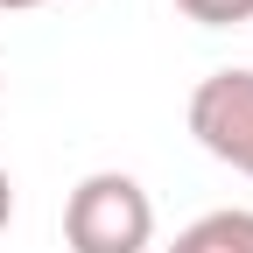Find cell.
<instances>
[{
  "label": "cell",
  "mask_w": 253,
  "mask_h": 253,
  "mask_svg": "<svg viewBox=\"0 0 253 253\" xmlns=\"http://www.w3.org/2000/svg\"><path fill=\"white\" fill-rule=\"evenodd\" d=\"M148 239H155V197L126 169H99L71 190V204H63L71 253H148Z\"/></svg>",
  "instance_id": "obj_1"
},
{
  "label": "cell",
  "mask_w": 253,
  "mask_h": 253,
  "mask_svg": "<svg viewBox=\"0 0 253 253\" xmlns=\"http://www.w3.org/2000/svg\"><path fill=\"white\" fill-rule=\"evenodd\" d=\"M190 134L225 169L253 176V71H211L190 91Z\"/></svg>",
  "instance_id": "obj_2"
},
{
  "label": "cell",
  "mask_w": 253,
  "mask_h": 253,
  "mask_svg": "<svg viewBox=\"0 0 253 253\" xmlns=\"http://www.w3.org/2000/svg\"><path fill=\"white\" fill-rule=\"evenodd\" d=\"M169 253H253V211L225 204V211H204L197 225H183Z\"/></svg>",
  "instance_id": "obj_3"
},
{
  "label": "cell",
  "mask_w": 253,
  "mask_h": 253,
  "mask_svg": "<svg viewBox=\"0 0 253 253\" xmlns=\"http://www.w3.org/2000/svg\"><path fill=\"white\" fill-rule=\"evenodd\" d=\"M176 7H183L190 21H204V28H239V21H253V0H176Z\"/></svg>",
  "instance_id": "obj_4"
},
{
  "label": "cell",
  "mask_w": 253,
  "mask_h": 253,
  "mask_svg": "<svg viewBox=\"0 0 253 253\" xmlns=\"http://www.w3.org/2000/svg\"><path fill=\"white\" fill-rule=\"evenodd\" d=\"M7 218H14V183H7V169H0V232H7Z\"/></svg>",
  "instance_id": "obj_5"
},
{
  "label": "cell",
  "mask_w": 253,
  "mask_h": 253,
  "mask_svg": "<svg viewBox=\"0 0 253 253\" xmlns=\"http://www.w3.org/2000/svg\"><path fill=\"white\" fill-rule=\"evenodd\" d=\"M28 7H49V0H0V14H28Z\"/></svg>",
  "instance_id": "obj_6"
}]
</instances>
